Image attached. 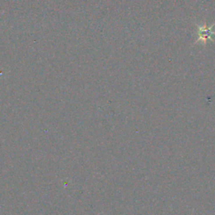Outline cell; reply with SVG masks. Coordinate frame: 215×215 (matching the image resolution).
<instances>
[{
    "label": "cell",
    "mask_w": 215,
    "mask_h": 215,
    "mask_svg": "<svg viewBox=\"0 0 215 215\" xmlns=\"http://www.w3.org/2000/svg\"><path fill=\"white\" fill-rule=\"evenodd\" d=\"M213 27H210L208 29H206L204 27H199V36H198V40H202V41H206L207 39H209L211 37V35H213L215 34L214 32L212 31Z\"/></svg>",
    "instance_id": "obj_1"
}]
</instances>
